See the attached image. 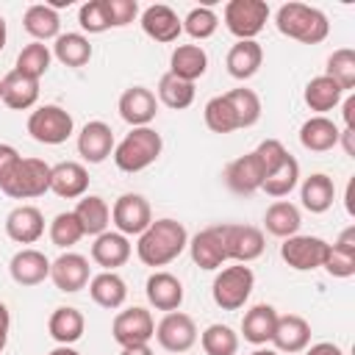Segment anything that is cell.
Masks as SVG:
<instances>
[{
  "mask_svg": "<svg viewBox=\"0 0 355 355\" xmlns=\"http://www.w3.org/2000/svg\"><path fill=\"white\" fill-rule=\"evenodd\" d=\"M47 355H78V352H75L72 347H64V344H58V347H55L53 352H47Z\"/></svg>",
  "mask_w": 355,
  "mask_h": 355,
  "instance_id": "obj_57",
  "label": "cell"
},
{
  "mask_svg": "<svg viewBox=\"0 0 355 355\" xmlns=\"http://www.w3.org/2000/svg\"><path fill=\"white\" fill-rule=\"evenodd\" d=\"M80 239H83V227H80V222L75 219L72 211H64V214L53 216V222H50V241H53L55 247L69 250V247H75Z\"/></svg>",
  "mask_w": 355,
  "mask_h": 355,
  "instance_id": "obj_45",
  "label": "cell"
},
{
  "mask_svg": "<svg viewBox=\"0 0 355 355\" xmlns=\"http://www.w3.org/2000/svg\"><path fill=\"white\" fill-rule=\"evenodd\" d=\"M202 116H205V125H208V130H214V133H233V130H239L236 114H233L230 103L225 100V94H216V97H211V100L205 103V111H202Z\"/></svg>",
  "mask_w": 355,
  "mask_h": 355,
  "instance_id": "obj_44",
  "label": "cell"
},
{
  "mask_svg": "<svg viewBox=\"0 0 355 355\" xmlns=\"http://www.w3.org/2000/svg\"><path fill=\"white\" fill-rule=\"evenodd\" d=\"M6 233L17 244H33L44 233V216L36 205H17L6 216Z\"/></svg>",
  "mask_w": 355,
  "mask_h": 355,
  "instance_id": "obj_22",
  "label": "cell"
},
{
  "mask_svg": "<svg viewBox=\"0 0 355 355\" xmlns=\"http://www.w3.org/2000/svg\"><path fill=\"white\" fill-rule=\"evenodd\" d=\"M128 258H130V241H128V236H122L116 230H105V233L94 236L92 261L97 266H103V272H114L116 266H125Z\"/></svg>",
  "mask_w": 355,
  "mask_h": 355,
  "instance_id": "obj_24",
  "label": "cell"
},
{
  "mask_svg": "<svg viewBox=\"0 0 355 355\" xmlns=\"http://www.w3.org/2000/svg\"><path fill=\"white\" fill-rule=\"evenodd\" d=\"M72 114L61 105H39L28 116V133L39 144H64L72 136Z\"/></svg>",
  "mask_w": 355,
  "mask_h": 355,
  "instance_id": "obj_6",
  "label": "cell"
},
{
  "mask_svg": "<svg viewBox=\"0 0 355 355\" xmlns=\"http://www.w3.org/2000/svg\"><path fill=\"white\" fill-rule=\"evenodd\" d=\"M22 28H25L36 42L58 39V36H61V17H58V11L50 8L47 3H33V6L25 8Z\"/></svg>",
  "mask_w": 355,
  "mask_h": 355,
  "instance_id": "obj_31",
  "label": "cell"
},
{
  "mask_svg": "<svg viewBox=\"0 0 355 355\" xmlns=\"http://www.w3.org/2000/svg\"><path fill=\"white\" fill-rule=\"evenodd\" d=\"M252 153L258 155V161H261V166H263V172H266V175H269V172H275V169L286 161V155H288V150L283 147V141H280V139H263Z\"/></svg>",
  "mask_w": 355,
  "mask_h": 355,
  "instance_id": "obj_49",
  "label": "cell"
},
{
  "mask_svg": "<svg viewBox=\"0 0 355 355\" xmlns=\"http://www.w3.org/2000/svg\"><path fill=\"white\" fill-rule=\"evenodd\" d=\"M19 153H17V147H11V144H0V189H3V183L11 178V172L17 169V164H19Z\"/></svg>",
  "mask_w": 355,
  "mask_h": 355,
  "instance_id": "obj_51",
  "label": "cell"
},
{
  "mask_svg": "<svg viewBox=\"0 0 355 355\" xmlns=\"http://www.w3.org/2000/svg\"><path fill=\"white\" fill-rule=\"evenodd\" d=\"M11 200H33L50 191V164L42 158H19L17 169L0 189Z\"/></svg>",
  "mask_w": 355,
  "mask_h": 355,
  "instance_id": "obj_5",
  "label": "cell"
},
{
  "mask_svg": "<svg viewBox=\"0 0 355 355\" xmlns=\"http://www.w3.org/2000/svg\"><path fill=\"white\" fill-rule=\"evenodd\" d=\"M208 69V53L200 44H178L169 55V72L180 80L194 83Z\"/></svg>",
  "mask_w": 355,
  "mask_h": 355,
  "instance_id": "obj_27",
  "label": "cell"
},
{
  "mask_svg": "<svg viewBox=\"0 0 355 355\" xmlns=\"http://www.w3.org/2000/svg\"><path fill=\"white\" fill-rule=\"evenodd\" d=\"M272 344L277 352H302L311 344V324L308 319H302L300 313H283L277 316L275 333H272Z\"/></svg>",
  "mask_w": 355,
  "mask_h": 355,
  "instance_id": "obj_21",
  "label": "cell"
},
{
  "mask_svg": "<svg viewBox=\"0 0 355 355\" xmlns=\"http://www.w3.org/2000/svg\"><path fill=\"white\" fill-rule=\"evenodd\" d=\"M111 28H125L139 17V3L136 0H105Z\"/></svg>",
  "mask_w": 355,
  "mask_h": 355,
  "instance_id": "obj_50",
  "label": "cell"
},
{
  "mask_svg": "<svg viewBox=\"0 0 355 355\" xmlns=\"http://www.w3.org/2000/svg\"><path fill=\"white\" fill-rule=\"evenodd\" d=\"M111 336L119 347H136V344H147L155 336V322L153 313L141 305L125 308L114 316L111 322Z\"/></svg>",
  "mask_w": 355,
  "mask_h": 355,
  "instance_id": "obj_8",
  "label": "cell"
},
{
  "mask_svg": "<svg viewBox=\"0 0 355 355\" xmlns=\"http://www.w3.org/2000/svg\"><path fill=\"white\" fill-rule=\"evenodd\" d=\"M158 114V97L147 86H130L119 97V116L130 128H147Z\"/></svg>",
  "mask_w": 355,
  "mask_h": 355,
  "instance_id": "obj_15",
  "label": "cell"
},
{
  "mask_svg": "<svg viewBox=\"0 0 355 355\" xmlns=\"http://www.w3.org/2000/svg\"><path fill=\"white\" fill-rule=\"evenodd\" d=\"M275 25L283 36L302 42V44H319L330 33L327 17L319 8L305 6V3H283L275 14Z\"/></svg>",
  "mask_w": 355,
  "mask_h": 355,
  "instance_id": "obj_2",
  "label": "cell"
},
{
  "mask_svg": "<svg viewBox=\"0 0 355 355\" xmlns=\"http://www.w3.org/2000/svg\"><path fill=\"white\" fill-rule=\"evenodd\" d=\"M111 222H114L116 233H122V236H141L153 222L150 202L141 194L128 191V194L116 197V202L111 208Z\"/></svg>",
  "mask_w": 355,
  "mask_h": 355,
  "instance_id": "obj_9",
  "label": "cell"
},
{
  "mask_svg": "<svg viewBox=\"0 0 355 355\" xmlns=\"http://www.w3.org/2000/svg\"><path fill=\"white\" fill-rule=\"evenodd\" d=\"M302 225V216H300V208L294 202H286V200H277L266 208L263 214V227L266 233L277 236V239H288V236H297Z\"/></svg>",
  "mask_w": 355,
  "mask_h": 355,
  "instance_id": "obj_36",
  "label": "cell"
},
{
  "mask_svg": "<svg viewBox=\"0 0 355 355\" xmlns=\"http://www.w3.org/2000/svg\"><path fill=\"white\" fill-rule=\"evenodd\" d=\"M141 31L150 39L169 44V42H178V36L183 33V19L175 14V8L164 3H153L141 11Z\"/></svg>",
  "mask_w": 355,
  "mask_h": 355,
  "instance_id": "obj_16",
  "label": "cell"
},
{
  "mask_svg": "<svg viewBox=\"0 0 355 355\" xmlns=\"http://www.w3.org/2000/svg\"><path fill=\"white\" fill-rule=\"evenodd\" d=\"M8 272L17 286H39L50 277V258L42 250L25 247L14 252V258L8 261Z\"/></svg>",
  "mask_w": 355,
  "mask_h": 355,
  "instance_id": "obj_19",
  "label": "cell"
},
{
  "mask_svg": "<svg viewBox=\"0 0 355 355\" xmlns=\"http://www.w3.org/2000/svg\"><path fill=\"white\" fill-rule=\"evenodd\" d=\"M322 266H324L327 275H333V277H352V275H355V252L330 244Z\"/></svg>",
  "mask_w": 355,
  "mask_h": 355,
  "instance_id": "obj_48",
  "label": "cell"
},
{
  "mask_svg": "<svg viewBox=\"0 0 355 355\" xmlns=\"http://www.w3.org/2000/svg\"><path fill=\"white\" fill-rule=\"evenodd\" d=\"M89 294L100 308L116 311V308H122V302L128 297V286L116 272H100L89 280Z\"/></svg>",
  "mask_w": 355,
  "mask_h": 355,
  "instance_id": "obj_34",
  "label": "cell"
},
{
  "mask_svg": "<svg viewBox=\"0 0 355 355\" xmlns=\"http://www.w3.org/2000/svg\"><path fill=\"white\" fill-rule=\"evenodd\" d=\"M119 355H153V349L147 344H136V347H122Z\"/></svg>",
  "mask_w": 355,
  "mask_h": 355,
  "instance_id": "obj_56",
  "label": "cell"
},
{
  "mask_svg": "<svg viewBox=\"0 0 355 355\" xmlns=\"http://www.w3.org/2000/svg\"><path fill=\"white\" fill-rule=\"evenodd\" d=\"M50 280L58 291L75 294L89 286V258L78 252H64L55 261H50Z\"/></svg>",
  "mask_w": 355,
  "mask_h": 355,
  "instance_id": "obj_13",
  "label": "cell"
},
{
  "mask_svg": "<svg viewBox=\"0 0 355 355\" xmlns=\"http://www.w3.org/2000/svg\"><path fill=\"white\" fill-rule=\"evenodd\" d=\"M222 241H225L227 258L236 263H250V261L261 258L263 247H266L263 230H258L252 225H222Z\"/></svg>",
  "mask_w": 355,
  "mask_h": 355,
  "instance_id": "obj_11",
  "label": "cell"
},
{
  "mask_svg": "<svg viewBox=\"0 0 355 355\" xmlns=\"http://www.w3.org/2000/svg\"><path fill=\"white\" fill-rule=\"evenodd\" d=\"M200 344L205 349V355H236L239 349V336L233 333V327L227 324H208L200 336Z\"/></svg>",
  "mask_w": 355,
  "mask_h": 355,
  "instance_id": "obj_42",
  "label": "cell"
},
{
  "mask_svg": "<svg viewBox=\"0 0 355 355\" xmlns=\"http://www.w3.org/2000/svg\"><path fill=\"white\" fill-rule=\"evenodd\" d=\"M6 39H8V31H6V19L0 17V50L6 47Z\"/></svg>",
  "mask_w": 355,
  "mask_h": 355,
  "instance_id": "obj_58",
  "label": "cell"
},
{
  "mask_svg": "<svg viewBox=\"0 0 355 355\" xmlns=\"http://www.w3.org/2000/svg\"><path fill=\"white\" fill-rule=\"evenodd\" d=\"M53 55H55L64 67L78 69V67L89 64V58H92V44H89V39H86L83 33H61V36L55 39V44H53Z\"/></svg>",
  "mask_w": 355,
  "mask_h": 355,
  "instance_id": "obj_37",
  "label": "cell"
},
{
  "mask_svg": "<svg viewBox=\"0 0 355 355\" xmlns=\"http://www.w3.org/2000/svg\"><path fill=\"white\" fill-rule=\"evenodd\" d=\"M225 100L230 103L239 128H252L261 119V100H258V94L252 89H244V86L241 89H230L225 94Z\"/></svg>",
  "mask_w": 355,
  "mask_h": 355,
  "instance_id": "obj_41",
  "label": "cell"
},
{
  "mask_svg": "<svg viewBox=\"0 0 355 355\" xmlns=\"http://www.w3.org/2000/svg\"><path fill=\"white\" fill-rule=\"evenodd\" d=\"M300 200L311 214H324L336 200V183L324 172H313L300 186Z\"/></svg>",
  "mask_w": 355,
  "mask_h": 355,
  "instance_id": "obj_32",
  "label": "cell"
},
{
  "mask_svg": "<svg viewBox=\"0 0 355 355\" xmlns=\"http://www.w3.org/2000/svg\"><path fill=\"white\" fill-rule=\"evenodd\" d=\"M47 330H50V336H53L58 344L69 347V344H75V341L83 336V330H86V319H83V313H80L78 308H72V305H61V308H55V311L50 313Z\"/></svg>",
  "mask_w": 355,
  "mask_h": 355,
  "instance_id": "obj_33",
  "label": "cell"
},
{
  "mask_svg": "<svg viewBox=\"0 0 355 355\" xmlns=\"http://www.w3.org/2000/svg\"><path fill=\"white\" fill-rule=\"evenodd\" d=\"M333 244H336V247H341V250H349V252H355V225L344 227V230H341V236H338Z\"/></svg>",
  "mask_w": 355,
  "mask_h": 355,
  "instance_id": "obj_53",
  "label": "cell"
},
{
  "mask_svg": "<svg viewBox=\"0 0 355 355\" xmlns=\"http://www.w3.org/2000/svg\"><path fill=\"white\" fill-rule=\"evenodd\" d=\"M194 92H197L194 83L175 78L172 72L161 75V80H158V100H161L166 108H172V111L189 108V105L194 103Z\"/></svg>",
  "mask_w": 355,
  "mask_h": 355,
  "instance_id": "obj_38",
  "label": "cell"
},
{
  "mask_svg": "<svg viewBox=\"0 0 355 355\" xmlns=\"http://www.w3.org/2000/svg\"><path fill=\"white\" fill-rule=\"evenodd\" d=\"M327 247L330 244L319 236H288L280 244V258L297 272H311L324 263Z\"/></svg>",
  "mask_w": 355,
  "mask_h": 355,
  "instance_id": "obj_10",
  "label": "cell"
},
{
  "mask_svg": "<svg viewBox=\"0 0 355 355\" xmlns=\"http://www.w3.org/2000/svg\"><path fill=\"white\" fill-rule=\"evenodd\" d=\"M305 355H344V349L336 347V344H330V341H319V344L305 347Z\"/></svg>",
  "mask_w": 355,
  "mask_h": 355,
  "instance_id": "obj_52",
  "label": "cell"
},
{
  "mask_svg": "<svg viewBox=\"0 0 355 355\" xmlns=\"http://www.w3.org/2000/svg\"><path fill=\"white\" fill-rule=\"evenodd\" d=\"M72 214H75V219L80 222L83 236H100V233H105L108 225H111V208H108V202H105L103 197H97V194H83V197L78 200V205H75Z\"/></svg>",
  "mask_w": 355,
  "mask_h": 355,
  "instance_id": "obj_29",
  "label": "cell"
},
{
  "mask_svg": "<svg viewBox=\"0 0 355 355\" xmlns=\"http://www.w3.org/2000/svg\"><path fill=\"white\" fill-rule=\"evenodd\" d=\"M338 125L327 116H311L300 128V144L311 153H327L338 144Z\"/></svg>",
  "mask_w": 355,
  "mask_h": 355,
  "instance_id": "obj_30",
  "label": "cell"
},
{
  "mask_svg": "<svg viewBox=\"0 0 355 355\" xmlns=\"http://www.w3.org/2000/svg\"><path fill=\"white\" fill-rule=\"evenodd\" d=\"M189 247V233L178 219H155L139 236L136 255L144 266H166Z\"/></svg>",
  "mask_w": 355,
  "mask_h": 355,
  "instance_id": "obj_1",
  "label": "cell"
},
{
  "mask_svg": "<svg viewBox=\"0 0 355 355\" xmlns=\"http://www.w3.org/2000/svg\"><path fill=\"white\" fill-rule=\"evenodd\" d=\"M89 189V172L78 161H61L50 166V191L64 200H80Z\"/></svg>",
  "mask_w": 355,
  "mask_h": 355,
  "instance_id": "obj_20",
  "label": "cell"
},
{
  "mask_svg": "<svg viewBox=\"0 0 355 355\" xmlns=\"http://www.w3.org/2000/svg\"><path fill=\"white\" fill-rule=\"evenodd\" d=\"M222 178H225V183H227V189H230L233 194H244V197H247V194H252V191L261 189L266 172H263L258 155H255V153H247V155L233 158V161L225 166Z\"/></svg>",
  "mask_w": 355,
  "mask_h": 355,
  "instance_id": "obj_14",
  "label": "cell"
},
{
  "mask_svg": "<svg viewBox=\"0 0 355 355\" xmlns=\"http://www.w3.org/2000/svg\"><path fill=\"white\" fill-rule=\"evenodd\" d=\"M144 294L155 311H178L183 302V283L172 272H153L144 283Z\"/></svg>",
  "mask_w": 355,
  "mask_h": 355,
  "instance_id": "obj_25",
  "label": "cell"
},
{
  "mask_svg": "<svg viewBox=\"0 0 355 355\" xmlns=\"http://www.w3.org/2000/svg\"><path fill=\"white\" fill-rule=\"evenodd\" d=\"M78 22L86 33H103L111 28V19H108V8H105V0H89L80 6L78 11Z\"/></svg>",
  "mask_w": 355,
  "mask_h": 355,
  "instance_id": "obj_47",
  "label": "cell"
},
{
  "mask_svg": "<svg viewBox=\"0 0 355 355\" xmlns=\"http://www.w3.org/2000/svg\"><path fill=\"white\" fill-rule=\"evenodd\" d=\"M155 338L158 344L172 352V355H180L186 349H191L197 344V324L189 313H180V311H169L158 324H155Z\"/></svg>",
  "mask_w": 355,
  "mask_h": 355,
  "instance_id": "obj_12",
  "label": "cell"
},
{
  "mask_svg": "<svg viewBox=\"0 0 355 355\" xmlns=\"http://www.w3.org/2000/svg\"><path fill=\"white\" fill-rule=\"evenodd\" d=\"M6 344H8V327H0V352L6 349Z\"/></svg>",
  "mask_w": 355,
  "mask_h": 355,
  "instance_id": "obj_59",
  "label": "cell"
},
{
  "mask_svg": "<svg viewBox=\"0 0 355 355\" xmlns=\"http://www.w3.org/2000/svg\"><path fill=\"white\" fill-rule=\"evenodd\" d=\"M114 130L111 125L94 119V122H86L78 133V155L89 164H103L111 153H114Z\"/></svg>",
  "mask_w": 355,
  "mask_h": 355,
  "instance_id": "obj_17",
  "label": "cell"
},
{
  "mask_svg": "<svg viewBox=\"0 0 355 355\" xmlns=\"http://www.w3.org/2000/svg\"><path fill=\"white\" fill-rule=\"evenodd\" d=\"M327 78H333L341 92H349L355 89V50L349 47H338L333 50V55L327 58Z\"/></svg>",
  "mask_w": 355,
  "mask_h": 355,
  "instance_id": "obj_43",
  "label": "cell"
},
{
  "mask_svg": "<svg viewBox=\"0 0 355 355\" xmlns=\"http://www.w3.org/2000/svg\"><path fill=\"white\" fill-rule=\"evenodd\" d=\"M252 288H255V275H252V269L244 266V263H236V266L222 269V272L214 277L211 297H214V302H216L222 311H239V308H244V302L250 300Z\"/></svg>",
  "mask_w": 355,
  "mask_h": 355,
  "instance_id": "obj_4",
  "label": "cell"
},
{
  "mask_svg": "<svg viewBox=\"0 0 355 355\" xmlns=\"http://www.w3.org/2000/svg\"><path fill=\"white\" fill-rule=\"evenodd\" d=\"M0 100L14 111H28L39 100V80L11 69L8 75L0 78Z\"/></svg>",
  "mask_w": 355,
  "mask_h": 355,
  "instance_id": "obj_23",
  "label": "cell"
},
{
  "mask_svg": "<svg viewBox=\"0 0 355 355\" xmlns=\"http://www.w3.org/2000/svg\"><path fill=\"white\" fill-rule=\"evenodd\" d=\"M341 108H344V128L347 130H355V94H349Z\"/></svg>",
  "mask_w": 355,
  "mask_h": 355,
  "instance_id": "obj_54",
  "label": "cell"
},
{
  "mask_svg": "<svg viewBox=\"0 0 355 355\" xmlns=\"http://www.w3.org/2000/svg\"><path fill=\"white\" fill-rule=\"evenodd\" d=\"M161 150H164L161 133L147 125V128H133V130L114 147L111 155H114L116 169L133 175V172H141V169H147L150 164H155L158 155H161Z\"/></svg>",
  "mask_w": 355,
  "mask_h": 355,
  "instance_id": "obj_3",
  "label": "cell"
},
{
  "mask_svg": "<svg viewBox=\"0 0 355 355\" xmlns=\"http://www.w3.org/2000/svg\"><path fill=\"white\" fill-rule=\"evenodd\" d=\"M250 355H277V349H255V352H250Z\"/></svg>",
  "mask_w": 355,
  "mask_h": 355,
  "instance_id": "obj_60",
  "label": "cell"
},
{
  "mask_svg": "<svg viewBox=\"0 0 355 355\" xmlns=\"http://www.w3.org/2000/svg\"><path fill=\"white\" fill-rule=\"evenodd\" d=\"M297 183H300V164H297V158L288 153L286 161H283L275 172H269V175L263 178L261 189H263L269 197H286V194H291V191L297 189Z\"/></svg>",
  "mask_w": 355,
  "mask_h": 355,
  "instance_id": "obj_39",
  "label": "cell"
},
{
  "mask_svg": "<svg viewBox=\"0 0 355 355\" xmlns=\"http://www.w3.org/2000/svg\"><path fill=\"white\" fill-rule=\"evenodd\" d=\"M277 316H280V313H277L272 305H266V302L252 305V308L244 313V319H241V336H244V341H250V344H255V347L272 341Z\"/></svg>",
  "mask_w": 355,
  "mask_h": 355,
  "instance_id": "obj_28",
  "label": "cell"
},
{
  "mask_svg": "<svg viewBox=\"0 0 355 355\" xmlns=\"http://www.w3.org/2000/svg\"><path fill=\"white\" fill-rule=\"evenodd\" d=\"M216 28H219V17L214 14V8H208V6H197V8H191L189 14H186V19H183V31L191 36V39H211L214 33H216Z\"/></svg>",
  "mask_w": 355,
  "mask_h": 355,
  "instance_id": "obj_46",
  "label": "cell"
},
{
  "mask_svg": "<svg viewBox=\"0 0 355 355\" xmlns=\"http://www.w3.org/2000/svg\"><path fill=\"white\" fill-rule=\"evenodd\" d=\"M189 252H191V261L200 266V269H219L225 261H227V252H225V241H222V225H214V227H205L200 230L197 236L189 239Z\"/></svg>",
  "mask_w": 355,
  "mask_h": 355,
  "instance_id": "obj_18",
  "label": "cell"
},
{
  "mask_svg": "<svg viewBox=\"0 0 355 355\" xmlns=\"http://www.w3.org/2000/svg\"><path fill=\"white\" fill-rule=\"evenodd\" d=\"M263 64V50L255 39H247V42H236L230 50H227V58H225V67L230 72V78L236 80H247L252 78Z\"/></svg>",
  "mask_w": 355,
  "mask_h": 355,
  "instance_id": "obj_26",
  "label": "cell"
},
{
  "mask_svg": "<svg viewBox=\"0 0 355 355\" xmlns=\"http://www.w3.org/2000/svg\"><path fill=\"white\" fill-rule=\"evenodd\" d=\"M338 141L344 144V153L355 158V130H347V128H344V130L338 133Z\"/></svg>",
  "mask_w": 355,
  "mask_h": 355,
  "instance_id": "obj_55",
  "label": "cell"
},
{
  "mask_svg": "<svg viewBox=\"0 0 355 355\" xmlns=\"http://www.w3.org/2000/svg\"><path fill=\"white\" fill-rule=\"evenodd\" d=\"M225 28L239 39V42H247V39H255L266 19H269V6L263 0H230L225 6Z\"/></svg>",
  "mask_w": 355,
  "mask_h": 355,
  "instance_id": "obj_7",
  "label": "cell"
},
{
  "mask_svg": "<svg viewBox=\"0 0 355 355\" xmlns=\"http://www.w3.org/2000/svg\"><path fill=\"white\" fill-rule=\"evenodd\" d=\"M50 61H53L50 47L42 44V42H31V44H25V47L19 50L14 69L22 72V75H28V78H33V80H39V78L50 69Z\"/></svg>",
  "mask_w": 355,
  "mask_h": 355,
  "instance_id": "obj_40",
  "label": "cell"
},
{
  "mask_svg": "<svg viewBox=\"0 0 355 355\" xmlns=\"http://www.w3.org/2000/svg\"><path fill=\"white\" fill-rule=\"evenodd\" d=\"M341 86L333 80V78H327V75H316V78H311L308 80V86H305V105L311 108V111H316V116H324V111H333L338 103H341Z\"/></svg>",
  "mask_w": 355,
  "mask_h": 355,
  "instance_id": "obj_35",
  "label": "cell"
}]
</instances>
